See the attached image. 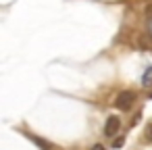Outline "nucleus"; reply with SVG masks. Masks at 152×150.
Instances as JSON below:
<instances>
[{"mask_svg":"<svg viewBox=\"0 0 152 150\" xmlns=\"http://www.w3.org/2000/svg\"><path fill=\"white\" fill-rule=\"evenodd\" d=\"M133 102H135V92H131V90H123V92L117 96L115 106H117L119 110H129V108L133 106Z\"/></svg>","mask_w":152,"mask_h":150,"instance_id":"obj_1","label":"nucleus"},{"mask_svg":"<svg viewBox=\"0 0 152 150\" xmlns=\"http://www.w3.org/2000/svg\"><path fill=\"white\" fill-rule=\"evenodd\" d=\"M142 86H146V88L152 86V67H148V69L144 71V75H142Z\"/></svg>","mask_w":152,"mask_h":150,"instance_id":"obj_3","label":"nucleus"},{"mask_svg":"<svg viewBox=\"0 0 152 150\" xmlns=\"http://www.w3.org/2000/svg\"><path fill=\"white\" fill-rule=\"evenodd\" d=\"M119 127H121V121H119V117H108V119H106V125H104V135L113 138V135L119 131Z\"/></svg>","mask_w":152,"mask_h":150,"instance_id":"obj_2","label":"nucleus"},{"mask_svg":"<svg viewBox=\"0 0 152 150\" xmlns=\"http://www.w3.org/2000/svg\"><path fill=\"white\" fill-rule=\"evenodd\" d=\"M29 138H31V140H34V142H36V144H38V146L42 148V150H50V146H48L46 142H42L40 138H34V135H29Z\"/></svg>","mask_w":152,"mask_h":150,"instance_id":"obj_4","label":"nucleus"},{"mask_svg":"<svg viewBox=\"0 0 152 150\" xmlns=\"http://www.w3.org/2000/svg\"><path fill=\"white\" fill-rule=\"evenodd\" d=\"M146 29H148V36H152V19H148V23H146Z\"/></svg>","mask_w":152,"mask_h":150,"instance_id":"obj_6","label":"nucleus"},{"mask_svg":"<svg viewBox=\"0 0 152 150\" xmlns=\"http://www.w3.org/2000/svg\"><path fill=\"white\" fill-rule=\"evenodd\" d=\"M144 140L146 142H152V123L146 127V133H144Z\"/></svg>","mask_w":152,"mask_h":150,"instance_id":"obj_5","label":"nucleus"},{"mask_svg":"<svg viewBox=\"0 0 152 150\" xmlns=\"http://www.w3.org/2000/svg\"><path fill=\"white\" fill-rule=\"evenodd\" d=\"M92 150H104V146H102V144H96V146H94Z\"/></svg>","mask_w":152,"mask_h":150,"instance_id":"obj_9","label":"nucleus"},{"mask_svg":"<svg viewBox=\"0 0 152 150\" xmlns=\"http://www.w3.org/2000/svg\"><path fill=\"white\" fill-rule=\"evenodd\" d=\"M113 146H115V148H117V146H123V138H119V140H115V144H113Z\"/></svg>","mask_w":152,"mask_h":150,"instance_id":"obj_8","label":"nucleus"},{"mask_svg":"<svg viewBox=\"0 0 152 150\" xmlns=\"http://www.w3.org/2000/svg\"><path fill=\"white\" fill-rule=\"evenodd\" d=\"M146 15H148V19H152V4L146 7Z\"/></svg>","mask_w":152,"mask_h":150,"instance_id":"obj_7","label":"nucleus"}]
</instances>
